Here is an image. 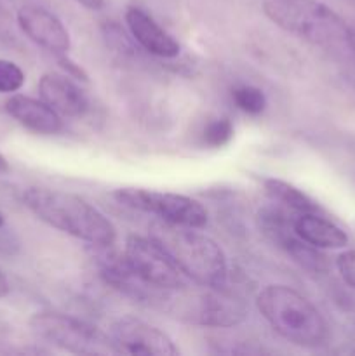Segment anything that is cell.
Instances as JSON below:
<instances>
[{"label": "cell", "instance_id": "6da1fadb", "mask_svg": "<svg viewBox=\"0 0 355 356\" xmlns=\"http://www.w3.org/2000/svg\"><path fill=\"white\" fill-rule=\"evenodd\" d=\"M23 204L42 222L96 247H110L117 238L115 226L79 195L51 188H26Z\"/></svg>", "mask_w": 355, "mask_h": 356}, {"label": "cell", "instance_id": "7a4b0ae2", "mask_svg": "<svg viewBox=\"0 0 355 356\" xmlns=\"http://www.w3.org/2000/svg\"><path fill=\"white\" fill-rule=\"evenodd\" d=\"M256 306L268 325L296 346L319 348L329 337V329L319 309L287 285L261 289Z\"/></svg>", "mask_w": 355, "mask_h": 356}, {"label": "cell", "instance_id": "3957f363", "mask_svg": "<svg viewBox=\"0 0 355 356\" xmlns=\"http://www.w3.org/2000/svg\"><path fill=\"white\" fill-rule=\"evenodd\" d=\"M150 235L171 254L183 273L202 287H225L228 264L221 247L197 228L155 222Z\"/></svg>", "mask_w": 355, "mask_h": 356}, {"label": "cell", "instance_id": "277c9868", "mask_svg": "<svg viewBox=\"0 0 355 356\" xmlns=\"http://www.w3.org/2000/svg\"><path fill=\"white\" fill-rule=\"evenodd\" d=\"M263 13L287 33L322 47L348 45V24L319 0H267Z\"/></svg>", "mask_w": 355, "mask_h": 356}, {"label": "cell", "instance_id": "5b68a950", "mask_svg": "<svg viewBox=\"0 0 355 356\" xmlns=\"http://www.w3.org/2000/svg\"><path fill=\"white\" fill-rule=\"evenodd\" d=\"M30 330L38 341L73 355L113 353L106 334L61 313L40 312L30 318Z\"/></svg>", "mask_w": 355, "mask_h": 356}, {"label": "cell", "instance_id": "8992f818", "mask_svg": "<svg viewBox=\"0 0 355 356\" xmlns=\"http://www.w3.org/2000/svg\"><path fill=\"white\" fill-rule=\"evenodd\" d=\"M120 204L145 214L155 216L159 221L202 229L207 225V211L200 202L169 191L145 188H120L113 193Z\"/></svg>", "mask_w": 355, "mask_h": 356}, {"label": "cell", "instance_id": "52a82bcc", "mask_svg": "<svg viewBox=\"0 0 355 356\" xmlns=\"http://www.w3.org/2000/svg\"><path fill=\"white\" fill-rule=\"evenodd\" d=\"M124 256L132 270L153 287L178 292L184 291L190 285V278L152 235L127 236Z\"/></svg>", "mask_w": 355, "mask_h": 356}, {"label": "cell", "instance_id": "ba28073f", "mask_svg": "<svg viewBox=\"0 0 355 356\" xmlns=\"http://www.w3.org/2000/svg\"><path fill=\"white\" fill-rule=\"evenodd\" d=\"M294 216V212L278 205V207L263 209L258 214V222H260V229L263 232V235L278 249L284 250L299 266L313 271V273L327 271L329 268L327 257L320 252V249L299 238L298 233L294 232V226H292Z\"/></svg>", "mask_w": 355, "mask_h": 356}, {"label": "cell", "instance_id": "9c48e42d", "mask_svg": "<svg viewBox=\"0 0 355 356\" xmlns=\"http://www.w3.org/2000/svg\"><path fill=\"white\" fill-rule=\"evenodd\" d=\"M113 353L131 356H176L174 341L159 327L148 322L124 316L115 320L106 332Z\"/></svg>", "mask_w": 355, "mask_h": 356}, {"label": "cell", "instance_id": "30bf717a", "mask_svg": "<svg viewBox=\"0 0 355 356\" xmlns=\"http://www.w3.org/2000/svg\"><path fill=\"white\" fill-rule=\"evenodd\" d=\"M178 313L190 322L214 329H230L247 318L242 299L225 292L223 287H205V292H200L197 298L187 299L183 308H178Z\"/></svg>", "mask_w": 355, "mask_h": 356}, {"label": "cell", "instance_id": "8fae6325", "mask_svg": "<svg viewBox=\"0 0 355 356\" xmlns=\"http://www.w3.org/2000/svg\"><path fill=\"white\" fill-rule=\"evenodd\" d=\"M17 24L23 33L40 47L54 54H66L70 51L72 42L68 30L51 10L28 3L17 10Z\"/></svg>", "mask_w": 355, "mask_h": 356}, {"label": "cell", "instance_id": "7c38bea8", "mask_svg": "<svg viewBox=\"0 0 355 356\" xmlns=\"http://www.w3.org/2000/svg\"><path fill=\"white\" fill-rule=\"evenodd\" d=\"M100 271L106 284H110L111 287L120 291L122 294L129 296L134 301L148 302V305H164L167 301L169 291L157 289L143 280L132 270L125 256H118V254L103 256L100 263Z\"/></svg>", "mask_w": 355, "mask_h": 356}, {"label": "cell", "instance_id": "4fadbf2b", "mask_svg": "<svg viewBox=\"0 0 355 356\" xmlns=\"http://www.w3.org/2000/svg\"><path fill=\"white\" fill-rule=\"evenodd\" d=\"M40 99L59 115L65 117H82L89 108V101L84 90L72 82L68 75L61 73H45L38 82Z\"/></svg>", "mask_w": 355, "mask_h": 356}, {"label": "cell", "instance_id": "5bb4252c", "mask_svg": "<svg viewBox=\"0 0 355 356\" xmlns=\"http://www.w3.org/2000/svg\"><path fill=\"white\" fill-rule=\"evenodd\" d=\"M125 21L132 37L150 54L159 58H176L180 54V44L143 9L129 7L125 10Z\"/></svg>", "mask_w": 355, "mask_h": 356}, {"label": "cell", "instance_id": "9a60e30c", "mask_svg": "<svg viewBox=\"0 0 355 356\" xmlns=\"http://www.w3.org/2000/svg\"><path fill=\"white\" fill-rule=\"evenodd\" d=\"M6 111L21 125L37 134L52 136L61 132L63 122L58 111L52 110L45 101L14 94L6 101Z\"/></svg>", "mask_w": 355, "mask_h": 356}, {"label": "cell", "instance_id": "2e32d148", "mask_svg": "<svg viewBox=\"0 0 355 356\" xmlns=\"http://www.w3.org/2000/svg\"><path fill=\"white\" fill-rule=\"evenodd\" d=\"M292 226L299 238L317 249H343L348 245L347 232L326 218L324 212L296 214Z\"/></svg>", "mask_w": 355, "mask_h": 356}, {"label": "cell", "instance_id": "e0dca14e", "mask_svg": "<svg viewBox=\"0 0 355 356\" xmlns=\"http://www.w3.org/2000/svg\"><path fill=\"white\" fill-rule=\"evenodd\" d=\"M263 186L268 197H270L275 204L287 209V211L294 212V214L324 212L322 207H320L313 198H310L308 195L303 193L301 190H298V188L292 186V184L285 183V181L270 177V179L263 181Z\"/></svg>", "mask_w": 355, "mask_h": 356}, {"label": "cell", "instance_id": "ac0fdd59", "mask_svg": "<svg viewBox=\"0 0 355 356\" xmlns=\"http://www.w3.org/2000/svg\"><path fill=\"white\" fill-rule=\"evenodd\" d=\"M233 103L237 104L239 110L249 115L263 113L267 108V97L263 90L254 86H239L232 90Z\"/></svg>", "mask_w": 355, "mask_h": 356}, {"label": "cell", "instance_id": "d6986e66", "mask_svg": "<svg viewBox=\"0 0 355 356\" xmlns=\"http://www.w3.org/2000/svg\"><path fill=\"white\" fill-rule=\"evenodd\" d=\"M233 138V124L228 118H214L205 125L202 132L204 145L209 148H223Z\"/></svg>", "mask_w": 355, "mask_h": 356}, {"label": "cell", "instance_id": "ffe728a7", "mask_svg": "<svg viewBox=\"0 0 355 356\" xmlns=\"http://www.w3.org/2000/svg\"><path fill=\"white\" fill-rule=\"evenodd\" d=\"M24 83V73L16 63L0 59V94L17 92Z\"/></svg>", "mask_w": 355, "mask_h": 356}, {"label": "cell", "instance_id": "44dd1931", "mask_svg": "<svg viewBox=\"0 0 355 356\" xmlns=\"http://www.w3.org/2000/svg\"><path fill=\"white\" fill-rule=\"evenodd\" d=\"M336 266L345 284L355 289V249L341 252L336 259Z\"/></svg>", "mask_w": 355, "mask_h": 356}, {"label": "cell", "instance_id": "7402d4cb", "mask_svg": "<svg viewBox=\"0 0 355 356\" xmlns=\"http://www.w3.org/2000/svg\"><path fill=\"white\" fill-rule=\"evenodd\" d=\"M59 63H61V65L65 66V68H68L70 72H72L75 76H79V79H82V80H87V75L82 72V68L75 66V63L70 61L68 58H61V59H59Z\"/></svg>", "mask_w": 355, "mask_h": 356}, {"label": "cell", "instance_id": "603a6c76", "mask_svg": "<svg viewBox=\"0 0 355 356\" xmlns=\"http://www.w3.org/2000/svg\"><path fill=\"white\" fill-rule=\"evenodd\" d=\"M77 2H79L80 6L87 7V9H90V10H100L101 7L104 6V0H77Z\"/></svg>", "mask_w": 355, "mask_h": 356}, {"label": "cell", "instance_id": "cb8c5ba5", "mask_svg": "<svg viewBox=\"0 0 355 356\" xmlns=\"http://www.w3.org/2000/svg\"><path fill=\"white\" fill-rule=\"evenodd\" d=\"M7 294H9V282H7L6 275H3L2 270H0V299L6 298Z\"/></svg>", "mask_w": 355, "mask_h": 356}, {"label": "cell", "instance_id": "d4e9b609", "mask_svg": "<svg viewBox=\"0 0 355 356\" xmlns=\"http://www.w3.org/2000/svg\"><path fill=\"white\" fill-rule=\"evenodd\" d=\"M348 47L355 51V24H348Z\"/></svg>", "mask_w": 355, "mask_h": 356}, {"label": "cell", "instance_id": "484cf974", "mask_svg": "<svg viewBox=\"0 0 355 356\" xmlns=\"http://www.w3.org/2000/svg\"><path fill=\"white\" fill-rule=\"evenodd\" d=\"M7 170H9V163H7L6 156H3L2 153H0V174H6Z\"/></svg>", "mask_w": 355, "mask_h": 356}, {"label": "cell", "instance_id": "4316f807", "mask_svg": "<svg viewBox=\"0 0 355 356\" xmlns=\"http://www.w3.org/2000/svg\"><path fill=\"white\" fill-rule=\"evenodd\" d=\"M3 226V218H2V214H0V228H2Z\"/></svg>", "mask_w": 355, "mask_h": 356}, {"label": "cell", "instance_id": "83f0119b", "mask_svg": "<svg viewBox=\"0 0 355 356\" xmlns=\"http://www.w3.org/2000/svg\"><path fill=\"white\" fill-rule=\"evenodd\" d=\"M352 353H355V348H354V350H352Z\"/></svg>", "mask_w": 355, "mask_h": 356}]
</instances>
